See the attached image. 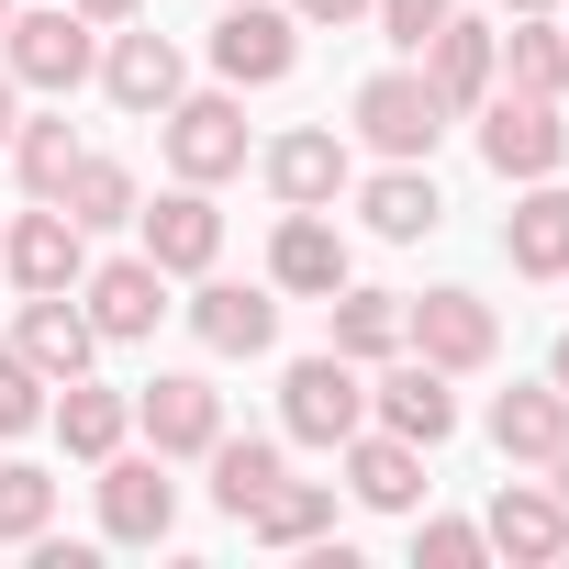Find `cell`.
Masks as SVG:
<instances>
[{"label":"cell","mask_w":569,"mask_h":569,"mask_svg":"<svg viewBox=\"0 0 569 569\" xmlns=\"http://www.w3.org/2000/svg\"><path fill=\"white\" fill-rule=\"evenodd\" d=\"M0 68H12V90H46V101H68L90 68H101V23L90 12H12L0 23Z\"/></svg>","instance_id":"1"},{"label":"cell","mask_w":569,"mask_h":569,"mask_svg":"<svg viewBox=\"0 0 569 569\" xmlns=\"http://www.w3.org/2000/svg\"><path fill=\"white\" fill-rule=\"evenodd\" d=\"M480 168L491 179H558L569 168V123H558V101H536V90H491L480 101Z\"/></svg>","instance_id":"2"},{"label":"cell","mask_w":569,"mask_h":569,"mask_svg":"<svg viewBox=\"0 0 569 569\" xmlns=\"http://www.w3.org/2000/svg\"><path fill=\"white\" fill-rule=\"evenodd\" d=\"M279 425H291L302 447H347L358 425H369V380H358V358H291V380H279Z\"/></svg>","instance_id":"3"},{"label":"cell","mask_w":569,"mask_h":569,"mask_svg":"<svg viewBox=\"0 0 569 569\" xmlns=\"http://www.w3.org/2000/svg\"><path fill=\"white\" fill-rule=\"evenodd\" d=\"M212 68H223V90H279V79L302 68V23L279 12V0H223Z\"/></svg>","instance_id":"4"},{"label":"cell","mask_w":569,"mask_h":569,"mask_svg":"<svg viewBox=\"0 0 569 569\" xmlns=\"http://www.w3.org/2000/svg\"><path fill=\"white\" fill-rule=\"evenodd\" d=\"M0 268H12V291H79L90 279V223L68 201H34L0 223Z\"/></svg>","instance_id":"5"},{"label":"cell","mask_w":569,"mask_h":569,"mask_svg":"<svg viewBox=\"0 0 569 569\" xmlns=\"http://www.w3.org/2000/svg\"><path fill=\"white\" fill-rule=\"evenodd\" d=\"M157 123H168V168H179L190 190H212V179L246 168V101H234V90H179Z\"/></svg>","instance_id":"6"},{"label":"cell","mask_w":569,"mask_h":569,"mask_svg":"<svg viewBox=\"0 0 569 569\" xmlns=\"http://www.w3.org/2000/svg\"><path fill=\"white\" fill-rule=\"evenodd\" d=\"M257 179H268V201L279 212H325V201H347V134L336 123H291V134H268L257 146Z\"/></svg>","instance_id":"7"},{"label":"cell","mask_w":569,"mask_h":569,"mask_svg":"<svg viewBox=\"0 0 569 569\" xmlns=\"http://www.w3.org/2000/svg\"><path fill=\"white\" fill-rule=\"evenodd\" d=\"M447 123H458V112L425 90V68H380V79H358V134H369L380 157H436Z\"/></svg>","instance_id":"8"},{"label":"cell","mask_w":569,"mask_h":569,"mask_svg":"<svg viewBox=\"0 0 569 569\" xmlns=\"http://www.w3.org/2000/svg\"><path fill=\"white\" fill-rule=\"evenodd\" d=\"M402 347L436 358L447 380H469V369L502 358V313H491L480 291H413V336H402Z\"/></svg>","instance_id":"9"},{"label":"cell","mask_w":569,"mask_h":569,"mask_svg":"<svg viewBox=\"0 0 569 569\" xmlns=\"http://www.w3.org/2000/svg\"><path fill=\"white\" fill-rule=\"evenodd\" d=\"M134 436H146L157 458H212V436H223V391H212L201 369H157V380L134 391Z\"/></svg>","instance_id":"10"},{"label":"cell","mask_w":569,"mask_h":569,"mask_svg":"<svg viewBox=\"0 0 569 569\" xmlns=\"http://www.w3.org/2000/svg\"><path fill=\"white\" fill-rule=\"evenodd\" d=\"M369 425H391V436H413V447H447L458 436V391H447V369L436 358H380V380H369Z\"/></svg>","instance_id":"11"},{"label":"cell","mask_w":569,"mask_h":569,"mask_svg":"<svg viewBox=\"0 0 569 569\" xmlns=\"http://www.w3.org/2000/svg\"><path fill=\"white\" fill-rule=\"evenodd\" d=\"M168 525H179V480H168V458H101V536L112 547H168Z\"/></svg>","instance_id":"12"},{"label":"cell","mask_w":569,"mask_h":569,"mask_svg":"<svg viewBox=\"0 0 569 569\" xmlns=\"http://www.w3.org/2000/svg\"><path fill=\"white\" fill-rule=\"evenodd\" d=\"M79 313L101 325V347H134V336H157V313H168V268L134 246V257H112V268H90L79 279Z\"/></svg>","instance_id":"13"},{"label":"cell","mask_w":569,"mask_h":569,"mask_svg":"<svg viewBox=\"0 0 569 569\" xmlns=\"http://www.w3.org/2000/svg\"><path fill=\"white\" fill-rule=\"evenodd\" d=\"M413 68H425V90H436L447 112H480V101L502 90V34H491V23H458V12H447V23L425 34V57H413Z\"/></svg>","instance_id":"14"},{"label":"cell","mask_w":569,"mask_h":569,"mask_svg":"<svg viewBox=\"0 0 569 569\" xmlns=\"http://www.w3.org/2000/svg\"><path fill=\"white\" fill-rule=\"evenodd\" d=\"M101 90H112V112H168L179 90H190V57L157 34V23H134V34H112L101 46V68H90Z\"/></svg>","instance_id":"15"},{"label":"cell","mask_w":569,"mask_h":569,"mask_svg":"<svg viewBox=\"0 0 569 569\" xmlns=\"http://www.w3.org/2000/svg\"><path fill=\"white\" fill-rule=\"evenodd\" d=\"M134 234H146V257L168 268V279H201L212 257H223V212H212V190H168V201H134Z\"/></svg>","instance_id":"16"},{"label":"cell","mask_w":569,"mask_h":569,"mask_svg":"<svg viewBox=\"0 0 569 569\" xmlns=\"http://www.w3.org/2000/svg\"><path fill=\"white\" fill-rule=\"evenodd\" d=\"M190 336H201L212 358H268V347H279V291H246V279H212V268H201Z\"/></svg>","instance_id":"17"},{"label":"cell","mask_w":569,"mask_h":569,"mask_svg":"<svg viewBox=\"0 0 569 569\" xmlns=\"http://www.w3.org/2000/svg\"><path fill=\"white\" fill-rule=\"evenodd\" d=\"M268 291H291V302L347 291V234H336L325 212H279V234H268Z\"/></svg>","instance_id":"18"},{"label":"cell","mask_w":569,"mask_h":569,"mask_svg":"<svg viewBox=\"0 0 569 569\" xmlns=\"http://www.w3.org/2000/svg\"><path fill=\"white\" fill-rule=\"evenodd\" d=\"M358 212H369V234H380V246H425V234L447 223V190H436V168H425V157H380V179L358 190Z\"/></svg>","instance_id":"19"},{"label":"cell","mask_w":569,"mask_h":569,"mask_svg":"<svg viewBox=\"0 0 569 569\" xmlns=\"http://www.w3.org/2000/svg\"><path fill=\"white\" fill-rule=\"evenodd\" d=\"M12 347L46 369V391L57 380H90V358H101V325L68 302V291H23V325H12Z\"/></svg>","instance_id":"20"},{"label":"cell","mask_w":569,"mask_h":569,"mask_svg":"<svg viewBox=\"0 0 569 569\" xmlns=\"http://www.w3.org/2000/svg\"><path fill=\"white\" fill-rule=\"evenodd\" d=\"M336 458H347V491H358L369 513H413V502H425V447H413V436H391V425H358Z\"/></svg>","instance_id":"21"},{"label":"cell","mask_w":569,"mask_h":569,"mask_svg":"<svg viewBox=\"0 0 569 569\" xmlns=\"http://www.w3.org/2000/svg\"><path fill=\"white\" fill-rule=\"evenodd\" d=\"M502 257H513V279H569V179H525L513 190Z\"/></svg>","instance_id":"22"},{"label":"cell","mask_w":569,"mask_h":569,"mask_svg":"<svg viewBox=\"0 0 569 569\" xmlns=\"http://www.w3.org/2000/svg\"><path fill=\"white\" fill-rule=\"evenodd\" d=\"M325 347L336 358H358V369H380V358H402V336H413V291H358V279H347V291H325Z\"/></svg>","instance_id":"23"},{"label":"cell","mask_w":569,"mask_h":569,"mask_svg":"<svg viewBox=\"0 0 569 569\" xmlns=\"http://www.w3.org/2000/svg\"><path fill=\"white\" fill-rule=\"evenodd\" d=\"M480 536H491L502 558H536V569H547V558H569V502H558L547 480H502L491 513H480Z\"/></svg>","instance_id":"24"},{"label":"cell","mask_w":569,"mask_h":569,"mask_svg":"<svg viewBox=\"0 0 569 569\" xmlns=\"http://www.w3.org/2000/svg\"><path fill=\"white\" fill-rule=\"evenodd\" d=\"M46 425L68 436V458H112L123 436H134V391H101V380H57V402H46Z\"/></svg>","instance_id":"25"},{"label":"cell","mask_w":569,"mask_h":569,"mask_svg":"<svg viewBox=\"0 0 569 569\" xmlns=\"http://www.w3.org/2000/svg\"><path fill=\"white\" fill-rule=\"evenodd\" d=\"M558 436H569V391H558V380H536V391H502V402H491V447H502L513 469H547V458H558Z\"/></svg>","instance_id":"26"},{"label":"cell","mask_w":569,"mask_h":569,"mask_svg":"<svg viewBox=\"0 0 569 569\" xmlns=\"http://www.w3.org/2000/svg\"><path fill=\"white\" fill-rule=\"evenodd\" d=\"M257 547H325L336 536V480H279L257 513H246Z\"/></svg>","instance_id":"27"},{"label":"cell","mask_w":569,"mask_h":569,"mask_svg":"<svg viewBox=\"0 0 569 569\" xmlns=\"http://www.w3.org/2000/svg\"><path fill=\"white\" fill-rule=\"evenodd\" d=\"M279 480H291V469H279V436H212V502L246 525Z\"/></svg>","instance_id":"28"},{"label":"cell","mask_w":569,"mask_h":569,"mask_svg":"<svg viewBox=\"0 0 569 569\" xmlns=\"http://www.w3.org/2000/svg\"><path fill=\"white\" fill-rule=\"evenodd\" d=\"M502 79L536 90V101H569V34H558V12H513V34H502Z\"/></svg>","instance_id":"29"},{"label":"cell","mask_w":569,"mask_h":569,"mask_svg":"<svg viewBox=\"0 0 569 569\" xmlns=\"http://www.w3.org/2000/svg\"><path fill=\"white\" fill-rule=\"evenodd\" d=\"M79 157H90V146H79V123H68V112H34V123H12V168H23V190H34V201H57Z\"/></svg>","instance_id":"30"},{"label":"cell","mask_w":569,"mask_h":569,"mask_svg":"<svg viewBox=\"0 0 569 569\" xmlns=\"http://www.w3.org/2000/svg\"><path fill=\"white\" fill-rule=\"evenodd\" d=\"M57 201H68V212H79L90 234H101V223H134V168H123V157H79Z\"/></svg>","instance_id":"31"},{"label":"cell","mask_w":569,"mask_h":569,"mask_svg":"<svg viewBox=\"0 0 569 569\" xmlns=\"http://www.w3.org/2000/svg\"><path fill=\"white\" fill-rule=\"evenodd\" d=\"M57 525V469H0V547H34Z\"/></svg>","instance_id":"32"},{"label":"cell","mask_w":569,"mask_h":569,"mask_svg":"<svg viewBox=\"0 0 569 569\" xmlns=\"http://www.w3.org/2000/svg\"><path fill=\"white\" fill-rule=\"evenodd\" d=\"M46 425V369L23 347H0V436H34Z\"/></svg>","instance_id":"33"},{"label":"cell","mask_w":569,"mask_h":569,"mask_svg":"<svg viewBox=\"0 0 569 569\" xmlns=\"http://www.w3.org/2000/svg\"><path fill=\"white\" fill-rule=\"evenodd\" d=\"M413 558H425V569H480V558H491V536H480V525H458V513H436V525L413 536Z\"/></svg>","instance_id":"34"},{"label":"cell","mask_w":569,"mask_h":569,"mask_svg":"<svg viewBox=\"0 0 569 569\" xmlns=\"http://www.w3.org/2000/svg\"><path fill=\"white\" fill-rule=\"evenodd\" d=\"M447 12H458V0H369V23H380L402 57H425V34H436Z\"/></svg>","instance_id":"35"},{"label":"cell","mask_w":569,"mask_h":569,"mask_svg":"<svg viewBox=\"0 0 569 569\" xmlns=\"http://www.w3.org/2000/svg\"><path fill=\"white\" fill-rule=\"evenodd\" d=\"M291 23L302 34H347V23H369V0H291Z\"/></svg>","instance_id":"36"},{"label":"cell","mask_w":569,"mask_h":569,"mask_svg":"<svg viewBox=\"0 0 569 569\" xmlns=\"http://www.w3.org/2000/svg\"><path fill=\"white\" fill-rule=\"evenodd\" d=\"M68 12H90V23L112 34V23H134V12H146V0H68Z\"/></svg>","instance_id":"37"},{"label":"cell","mask_w":569,"mask_h":569,"mask_svg":"<svg viewBox=\"0 0 569 569\" xmlns=\"http://www.w3.org/2000/svg\"><path fill=\"white\" fill-rule=\"evenodd\" d=\"M547 491H558V502H569V436H558V458H547Z\"/></svg>","instance_id":"38"},{"label":"cell","mask_w":569,"mask_h":569,"mask_svg":"<svg viewBox=\"0 0 569 569\" xmlns=\"http://www.w3.org/2000/svg\"><path fill=\"white\" fill-rule=\"evenodd\" d=\"M12 123H23V112H12V68H0V146H12Z\"/></svg>","instance_id":"39"},{"label":"cell","mask_w":569,"mask_h":569,"mask_svg":"<svg viewBox=\"0 0 569 569\" xmlns=\"http://www.w3.org/2000/svg\"><path fill=\"white\" fill-rule=\"evenodd\" d=\"M547 380H558V391H569V336H558V358H547Z\"/></svg>","instance_id":"40"},{"label":"cell","mask_w":569,"mask_h":569,"mask_svg":"<svg viewBox=\"0 0 569 569\" xmlns=\"http://www.w3.org/2000/svg\"><path fill=\"white\" fill-rule=\"evenodd\" d=\"M502 12H569V0H502Z\"/></svg>","instance_id":"41"},{"label":"cell","mask_w":569,"mask_h":569,"mask_svg":"<svg viewBox=\"0 0 569 569\" xmlns=\"http://www.w3.org/2000/svg\"><path fill=\"white\" fill-rule=\"evenodd\" d=\"M0 23H12V0H0Z\"/></svg>","instance_id":"42"},{"label":"cell","mask_w":569,"mask_h":569,"mask_svg":"<svg viewBox=\"0 0 569 569\" xmlns=\"http://www.w3.org/2000/svg\"><path fill=\"white\" fill-rule=\"evenodd\" d=\"M558 34H569V23H558Z\"/></svg>","instance_id":"43"}]
</instances>
